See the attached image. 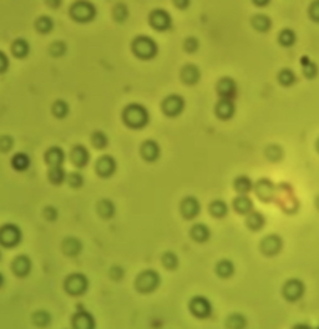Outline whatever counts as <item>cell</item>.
<instances>
[{
  "label": "cell",
  "mask_w": 319,
  "mask_h": 329,
  "mask_svg": "<svg viewBox=\"0 0 319 329\" xmlns=\"http://www.w3.org/2000/svg\"><path fill=\"white\" fill-rule=\"evenodd\" d=\"M317 207L319 208V197L317 198Z\"/></svg>",
  "instance_id": "cell-55"
},
{
  "label": "cell",
  "mask_w": 319,
  "mask_h": 329,
  "mask_svg": "<svg viewBox=\"0 0 319 329\" xmlns=\"http://www.w3.org/2000/svg\"><path fill=\"white\" fill-rule=\"evenodd\" d=\"M247 227L252 231H259L263 229L264 224H266V220H264L263 214L259 213V212H251L247 216Z\"/></svg>",
  "instance_id": "cell-27"
},
{
  "label": "cell",
  "mask_w": 319,
  "mask_h": 329,
  "mask_svg": "<svg viewBox=\"0 0 319 329\" xmlns=\"http://www.w3.org/2000/svg\"><path fill=\"white\" fill-rule=\"evenodd\" d=\"M308 13H309V17L313 22L319 23V2H313L310 4Z\"/></svg>",
  "instance_id": "cell-49"
},
{
  "label": "cell",
  "mask_w": 319,
  "mask_h": 329,
  "mask_svg": "<svg viewBox=\"0 0 319 329\" xmlns=\"http://www.w3.org/2000/svg\"><path fill=\"white\" fill-rule=\"evenodd\" d=\"M3 284H4V277H3V274L0 273V287H2Z\"/></svg>",
  "instance_id": "cell-53"
},
{
  "label": "cell",
  "mask_w": 319,
  "mask_h": 329,
  "mask_svg": "<svg viewBox=\"0 0 319 329\" xmlns=\"http://www.w3.org/2000/svg\"><path fill=\"white\" fill-rule=\"evenodd\" d=\"M97 212L103 218H111L115 214V204L110 199H102L98 202Z\"/></svg>",
  "instance_id": "cell-29"
},
{
  "label": "cell",
  "mask_w": 319,
  "mask_h": 329,
  "mask_svg": "<svg viewBox=\"0 0 319 329\" xmlns=\"http://www.w3.org/2000/svg\"><path fill=\"white\" fill-rule=\"evenodd\" d=\"M217 92L220 94L221 99L232 100V97L237 92V85H236L235 80L231 77H222L217 84Z\"/></svg>",
  "instance_id": "cell-14"
},
{
  "label": "cell",
  "mask_w": 319,
  "mask_h": 329,
  "mask_svg": "<svg viewBox=\"0 0 319 329\" xmlns=\"http://www.w3.org/2000/svg\"><path fill=\"white\" fill-rule=\"evenodd\" d=\"M266 154L269 160H272V161H278V160L282 159L283 152H282V149L278 145H271L269 147H267Z\"/></svg>",
  "instance_id": "cell-42"
},
{
  "label": "cell",
  "mask_w": 319,
  "mask_h": 329,
  "mask_svg": "<svg viewBox=\"0 0 319 329\" xmlns=\"http://www.w3.org/2000/svg\"><path fill=\"white\" fill-rule=\"evenodd\" d=\"M71 15L75 20L80 23L91 22L96 15V9L91 3L79 2L71 7Z\"/></svg>",
  "instance_id": "cell-6"
},
{
  "label": "cell",
  "mask_w": 319,
  "mask_h": 329,
  "mask_svg": "<svg viewBox=\"0 0 319 329\" xmlns=\"http://www.w3.org/2000/svg\"><path fill=\"white\" fill-rule=\"evenodd\" d=\"M132 51L135 55L144 60H150L155 58L157 54V45L155 40H152L150 36L141 35L137 36L132 43Z\"/></svg>",
  "instance_id": "cell-2"
},
{
  "label": "cell",
  "mask_w": 319,
  "mask_h": 329,
  "mask_svg": "<svg viewBox=\"0 0 319 329\" xmlns=\"http://www.w3.org/2000/svg\"><path fill=\"white\" fill-rule=\"evenodd\" d=\"M295 39V33L292 29H283L278 35V41L282 46H292Z\"/></svg>",
  "instance_id": "cell-37"
},
{
  "label": "cell",
  "mask_w": 319,
  "mask_h": 329,
  "mask_svg": "<svg viewBox=\"0 0 319 329\" xmlns=\"http://www.w3.org/2000/svg\"><path fill=\"white\" fill-rule=\"evenodd\" d=\"M297 77H295V74L290 69H282L281 71L278 72V81L281 82L283 86H292L295 82Z\"/></svg>",
  "instance_id": "cell-35"
},
{
  "label": "cell",
  "mask_w": 319,
  "mask_h": 329,
  "mask_svg": "<svg viewBox=\"0 0 319 329\" xmlns=\"http://www.w3.org/2000/svg\"><path fill=\"white\" fill-rule=\"evenodd\" d=\"M44 214H45V217L49 221H54V220L58 217V211H56L54 207H46L45 211H44Z\"/></svg>",
  "instance_id": "cell-52"
},
{
  "label": "cell",
  "mask_w": 319,
  "mask_h": 329,
  "mask_svg": "<svg viewBox=\"0 0 319 329\" xmlns=\"http://www.w3.org/2000/svg\"><path fill=\"white\" fill-rule=\"evenodd\" d=\"M185 108V100L180 95H170L162 102V110L167 116H177Z\"/></svg>",
  "instance_id": "cell-9"
},
{
  "label": "cell",
  "mask_w": 319,
  "mask_h": 329,
  "mask_svg": "<svg viewBox=\"0 0 319 329\" xmlns=\"http://www.w3.org/2000/svg\"><path fill=\"white\" fill-rule=\"evenodd\" d=\"M283 296L288 302H297L304 294V284L297 278H292L283 286Z\"/></svg>",
  "instance_id": "cell-8"
},
{
  "label": "cell",
  "mask_w": 319,
  "mask_h": 329,
  "mask_svg": "<svg viewBox=\"0 0 319 329\" xmlns=\"http://www.w3.org/2000/svg\"><path fill=\"white\" fill-rule=\"evenodd\" d=\"M12 164L15 170L24 171L29 168L30 159L27 154H22V152H19V154H17L14 157H13Z\"/></svg>",
  "instance_id": "cell-34"
},
{
  "label": "cell",
  "mask_w": 319,
  "mask_h": 329,
  "mask_svg": "<svg viewBox=\"0 0 319 329\" xmlns=\"http://www.w3.org/2000/svg\"><path fill=\"white\" fill-rule=\"evenodd\" d=\"M209 212H211L214 217L222 218V217H225L226 214H227L228 207L225 201H222V199H216V201H214L209 204Z\"/></svg>",
  "instance_id": "cell-32"
},
{
  "label": "cell",
  "mask_w": 319,
  "mask_h": 329,
  "mask_svg": "<svg viewBox=\"0 0 319 329\" xmlns=\"http://www.w3.org/2000/svg\"><path fill=\"white\" fill-rule=\"evenodd\" d=\"M114 14H115V19L118 22H124L128 18V8L124 4H119L114 10Z\"/></svg>",
  "instance_id": "cell-46"
},
{
  "label": "cell",
  "mask_w": 319,
  "mask_h": 329,
  "mask_svg": "<svg viewBox=\"0 0 319 329\" xmlns=\"http://www.w3.org/2000/svg\"><path fill=\"white\" fill-rule=\"evenodd\" d=\"M255 190L258 198H261L262 201L268 202L271 201L274 196L273 183H272L269 180H267V178H262V180H259L258 182H257Z\"/></svg>",
  "instance_id": "cell-15"
},
{
  "label": "cell",
  "mask_w": 319,
  "mask_h": 329,
  "mask_svg": "<svg viewBox=\"0 0 319 329\" xmlns=\"http://www.w3.org/2000/svg\"><path fill=\"white\" fill-rule=\"evenodd\" d=\"M72 324L75 328L79 329H91L95 327V320L90 313L85 312H77L72 318Z\"/></svg>",
  "instance_id": "cell-19"
},
{
  "label": "cell",
  "mask_w": 319,
  "mask_h": 329,
  "mask_svg": "<svg viewBox=\"0 0 319 329\" xmlns=\"http://www.w3.org/2000/svg\"><path fill=\"white\" fill-rule=\"evenodd\" d=\"M67 182L71 187H80L84 183V177L81 176V173L72 172L67 176Z\"/></svg>",
  "instance_id": "cell-44"
},
{
  "label": "cell",
  "mask_w": 319,
  "mask_h": 329,
  "mask_svg": "<svg viewBox=\"0 0 319 329\" xmlns=\"http://www.w3.org/2000/svg\"><path fill=\"white\" fill-rule=\"evenodd\" d=\"M45 160L50 167H54V166H63L65 161V154L60 147H51V149H49V151L46 152Z\"/></svg>",
  "instance_id": "cell-23"
},
{
  "label": "cell",
  "mask_w": 319,
  "mask_h": 329,
  "mask_svg": "<svg viewBox=\"0 0 319 329\" xmlns=\"http://www.w3.org/2000/svg\"><path fill=\"white\" fill-rule=\"evenodd\" d=\"M161 278L156 271L152 269H147V271L142 272L136 279V287L142 293H151L159 287Z\"/></svg>",
  "instance_id": "cell-3"
},
{
  "label": "cell",
  "mask_w": 319,
  "mask_h": 329,
  "mask_svg": "<svg viewBox=\"0 0 319 329\" xmlns=\"http://www.w3.org/2000/svg\"><path fill=\"white\" fill-rule=\"evenodd\" d=\"M300 63H302V69H303V74L307 79H314L315 76L318 75V66L315 65L314 63L310 61V59L308 56H303L300 59Z\"/></svg>",
  "instance_id": "cell-30"
},
{
  "label": "cell",
  "mask_w": 319,
  "mask_h": 329,
  "mask_svg": "<svg viewBox=\"0 0 319 329\" xmlns=\"http://www.w3.org/2000/svg\"><path fill=\"white\" fill-rule=\"evenodd\" d=\"M317 150H318V152H319V139H318V141H317Z\"/></svg>",
  "instance_id": "cell-54"
},
{
  "label": "cell",
  "mask_w": 319,
  "mask_h": 329,
  "mask_svg": "<svg viewBox=\"0 0 319 329\" xmlns=\"http://www.w3.org/2000/svg\"><path fill=\"white\" fill-rule=\"evenodd\" d=\"M251 24L255 28L257 32L267 33L272 28V20L264 14H256L251 19Z\"/></svg>",
  "instance_id": "cell-24"
},
{
  "label": "cell",
  "mask_w": 319,
  "mask_h": 329,
  "mask_svg": "<svg viewBox=\"0 0 319 329\" xmlns=\"http://www.w3.org/2000/svg\"><path fill=\"white\" fill-rule=\"evenodd\" d=\"M53 113L56 118L63 119L69 114V105L63 100H58L53 106Z\"/></svg>",
  "instance_id": "cell-39"
},
{
  "label": "cell",
  "mask_w": 319,
  "mask_h": 329,
  "mask_svg": "<svg viewBox=\"0 0 319 329\" xmlns=\"http://www.w3.org/2000/svg\"><path fill=\"white\" fill-rule=\"evenodd\" d=\"M22 241V231L17 225L8 224L0 229V245L4 247H15Z\"/></svg>",
  "instance_id": "cell-4"
},
{
  "label": "cell",
  "mask_w": 319,
  "mask_h": 329,
  "mask_svg": "<svg viewBox=\"0 0 319 329\" xmlns=\"http://www.w3.org/2000/svg\"><path fill=\"white\" fill-rule=\"evenodd\" d=\"M150 23L155 29L163 32V30L170 29L171 24H172V19H171L170 14L167 12L162 9H157L150 15Z\"/></svg>",
  "instance_id": "cell-11"
},
{
  "label": "cell",
  "mask_w": 319,
  "mask_h": 329,
  "mask_svg": "<svg viewBox=\"0 0 319 329\" xmlns=\"http://www.w3.org/2000/svg\"><path fill=\"white\" fill-rule=\"evenodd\" d=\"M49 180L55 185H60L66 180V173H65L63 166H54L49 170Z\"/></svg>",
  "instance_id": "cell-33"
},
{
  "label": "cell",
  "mask_w": 319,
  "mask_h": 329,
  "mask_svg": "<svg viewBox=\"0 0 319 329\" xmlns=\"http://www.w3.org/2000/svg\"><path fill=\"white\" fill-rule=\"evenodd\" d=\"M90 160V154L87 149L82 145H76L72 149L71 152V161L76 167H85Z\"/></svg>",
  "instance_id": "cell-16"
},
{
  "label": "cell",
  "mask_w": 319,
  "mask_h": 329,
  "mask_svg": "<svg viewBox=\"0 0 319 329\" xmlns=\"http://www.w3.org/2000/svg\"><path fill=\"white\" fill-rule=\"evenodd\" d=\"M8 67H9V58L7 56V54L0 51V74L7 71Z\"/></svg>",
  "instance_id": "cell-51"
},
{
  "label": "cell",
  "mask_w": 319,
  "mask_h": 329,
  "mask_svg": "<svg viewBox=\"0 0 319 329\" xmlns=\"http://www.w3.org/2000/svg\"><path fill=\"white\" fill-rule=\"evenodd\" d=\"M163 266L168 269H175L178 266V258L175 253L172 252H166L162 257Z\"/></svg>",
  "instance_id": "cell-40"
},
{
  "label": "cell",
  "mask_w": 319,
  "mask_h": 329,
  "mask_svg": "<svg viewBox=\"0 0 319 329\" xmlns=\"http://www.w3.org/2000/svg\"><path fill=\"white\" fill-rule=\"evenodd\" d=\"M81 242L77 238L69 237L64 241L63 250L67 256H77L81 251Z\"/></svg>",
  "instance_id": "cell-28"
},
{
  "label": "cell",
  "mask_w": 319,
  "mask_h": 329,
  "mask_svg": "<svg viewBox=\"0 0 319 329\" xmlns=\"http://www.w3.org/2000/svg\"><path fill=\"white\" fill-rule=\"evenodd\" d=\"M227 325L231 328H243L246 325V318L242 314H232L227 320Z\"/></svg>",
  "instance_id": "cell-41"
},
{
  "label": "cell",
  "mask_w": 319,
  "mask_h": 329,
  "mask_svg": "<svg viewBox=\"0 0 319 329\" xmlns=\"http://www.w3.org/2000/svg\"><path fill=\"white\" fill-rule=\"evenodd\" d=\"M34 322L38 325L43 327V325H48L50 323V317L46 312H38L34 315Z\"/></svg>",
  "instance_id": "cell-45"
},
{
  "label": "cell",
  "mask_w": 319,
  "mask_h": 329,
  "mask_svg": "<svg viewBox=\"0 0 319 329\" xmlns=\"http://www.w3.org/2000/svg\"><path fill=\"white\" fill-rule=\"evenodd\" d=\"M233 208L237 213L248 214L252 212L253 202L247 195H238L233 201Z\"/></svg>",
  "instance_id": "cell-21"
},
{
  "label": "cell",
  "mask_w": 319,
  "mask_h": 329,
  "mask_svg": "<svg viewBox=\"0 0 319 329\" xmlns=\"http://www.w3.org/2000/svg\"><path fill=\"white\" fill-rule=\"evenodd\" d=\"M253 187L252 180L250 177L245 175L238 176L237 178L235 180V190L237 191L240 195H247Z\"/></svg>",
  "instance_id": "cell-26"
},
{
  "label": "cell",
  "mask_w": 319,
  "mask_h": 329,
  "mask_svg": "<svg viewBox=\"0 0 319 329\" xmlns=\"http://www.w3.org/2000/svg\"><path fill=\"white\" fill-rule=\"evenodd\" d=\"M216 272L221 278H230L233 273H235V266L231 261L222 260L217 263Z\"/></svg>",
  "instance_id": "cell-31"
},
{
  "label": "cell",
  "mask_w": 319,
  "mask_h": 329,
  "mask_svg": "<svg viewBox=\"0 0 319 329\" xmlns=\"http://www.w3.org/2000/svg\"><path fill=\"white\" fill-rule=\"evenodd\" d=\"M199 211H201V206H199L198 199L196 197L188 196L182 201L181 203V213L186 220H192L194 217L198 216Z\"/></svg>",
  "instance_id": "cell-13"
},
{
  "label": "cell",
  "mask_w": 319,
  "mask_h": 329,
  "mask_svg": "<svg viewBox=\"0 0 319 329\" xmlns=\"http://www.w3.org/2000/svg\"><path fill=\"white\" fill-rule=\"evenodd\" d=\"M29 44H28V41L23 40V39L17 40L14 43V45H13V53H14L15 56H18V58H25V56L29 54Z\"/></svg>",
  "instance_id": "cell-36"
},
{
  "label": "cell",
  "mask_w": 319,
  "mask_h": 329,
  "mask_svg": "<svg viewBox=\"0 0 319 329\" xmlns=\"http://www.w3.org/2000/svg\"><path fill=\"white\" fill-rule=\"evenodd\" d=\"M216 115L219 116L221 120H230L233 115H235V105H233L232 100L230 99H221L216 105Z\"/></svg>",
  "instance_id": "cell-17"
},
{
  "label": "cell",
  "mask_w": 319,
  "mask_h": 329,
  "mask_svg": "<svg viewBox=\"0 0 319 329\" xmlns=\"http://www.w3.org/2000/svg\"><path fill=\"white\" fill-rule=\"evenodd\" d=\"M92 144L97 149H105L108 146V136H106V134L101 131L94 132V135H92Z\"/></svg>",
  "instance_id": "cell-43"
},
{
  "label": "cell",
  "mask_w": 319,
  "mask_h": 329,
  "mask_svg": "<svg viewBox=\"0 0 319 329\" xmlns=\"http://www.w3.org/2000/svg\"><path fill=\"white\" fill-rule=\"evenodd\" d=\"M199 46V43L198 40H197L196 38H187L185 41V49L186 51H188V53H194V51L198 49Z\"/></svg>",
  "instance_id": "cell-48"
},
{
  "label": "cell",
  "mask_w": 319,
  "mask_h": 329,
  "mask_svg": "<svg viewBox=\"0 0 319 329\" xmlns=\"http://www.w3.org/2000/svg\"><path fill=\"white\" fill-rule=\"evenodd\" d=\"M13 146V139L9 135L0 137V150L2 151H9Z\"/></svg>",
  "instance_id": "cell-50"
},
{
  "label": "cell",
  "mask_w": 319,
  "mask_h": 329,
  "mask_svg": "<svg viewBox=\"0 0 319 329\" xmlns=\"http://www.w3.org/2000/svg\"><path fill=\"white\" fill-rule=\"evenodd\" d=\"M13 271L19 277H25L32 271V261L28 256H19L13 262Z\"/></svg>",
  "instance_id": "cell-20"
},
{
  "label": "cell",
  "mask_w": 319,
  "mask_h": 329,
  "mask_svg": "<svg viewBox=\"0 0 319 329\" xmlns=\"http://www.w3.org/2000/svg\"><path fill=\"white\" fill-rule=\"evenodd\" d=\"M181 77H182V81L187 85H194L201 77V72L196 65L188 64V65L183 66L182 71H181Z\"/></svg>",
  "instance_id": "cell-22"
},
{
  "label": "cell",
  "mask_w": 319,
  "mask_h": 329,
  "mask_svg": "<svg viewBox=\"0 0 319 329\" xmlns=\"http://www.w3.org/2000/svg\"><path fill=\"white\" fill-rule=\"evenodd\" d=\"M66 51V45L61 41H58V43H54L50 48V53L53 54V56H63Z\"/></svg>",
  "instance_id": "cell-47"
},
{
  "label": "cell",
  "mask_w": 319,
  "mask_h": 329,
  "mask_svg": "<svg viewBox=\"0 0 319 329\" xmlns=\"http://www.w3.org/2000/svg\"><path fill=\"white\" fill-rule=\"evenodd\" d=\"M87 287H89V281L81 273L71 274L65 282V289L71 296H81L87 291Z\"/></svg>",
  "instance_id": "cell-5"
},
{
  "label": "cell",
  "mask_w": 319,
  "mask_h": 329,
  "mask_svg": "<svg viewBox=\"0 0 319 329\" xmlns=\"http://www.w3.org/2000/svg\"><path fill=\"white\" fill-rule=\"evenodd\" d=\"M191 237L193 238L197 242H206L207 240L211 236V232H209V229L203 224H197L194 225L191 229Z\"/></svg>",
  "instance_id": "cell-25"
},
{
  "label": "cell",
  "mask_w": 319,
  "mask_h": 329,
  "mask_svg": "<svg viewBox=\"0 0 319 329\" xmlns=\"http://www.w3.org/2000/svg\"><path fill=\"white\" fill-rule=\"evenodd\" d=\"M96 171L101 177H110L116 171V161L114 157L105 155L101 156L96 162Z\"/></svg>",
  "instance_id": "cell-12"
},
{
  "label": "cell",
  "mask_w": 319,
  "mask_h": 329,
  "mask_svg": "<svg viewBox=\"0 0 319 329\" xmlns=\"http://www.w3.org/2000/svg\"><path fill=\"white\" fill-rule=\"evenodd\" d=\"M54 23L51 20V18L49 17H41L39 18L38 22H36V29L43 34H48L53 30Z\"/></svg>",
  "instance_id": "cell-38"
},
{
  "label": "cell",
  "mask_w": 319,
  "mask_h": 329,
  "mask_svg": "<svg viewBox=\"0 0 319 329\" xmlns=\"http://www.w3.org/2000/svg\"><path fill=\"white\" fill-rule=\"evenodd\" d=\"M0 258H2V252H0Z\"/></svg>",
  "instance_id": "cell-56"
},
{
  "label": "cell",
  "mask_w": 319,
  "mask_h": 329,
  "mask_svg": "<svg viewBox=\"0 0 319 329\" xmlns=\"http://www.w3.org/2000/svg\"><path fill=\"white\" fill-rule=\"evenodd\" d=\"M141 154L142 156H144V159L147 160V161L150 162L156 161L161 154L160 146L157 145V142L152 141V140H149V141L144 142V145H142Z\"/></svg>",
  "instance_id": "cell-18"
},
{
  "label": "cell",
  "mask_w": 319,
  "mask_h": 329,
  "mask_svg": "<svg viewBox=\"0 0 319 329\" xmlns=\"http://www.w3.org/2000/svg\"><path fill=\"white\" fill-rule=\"evenodd\" d=\"M282 238L277 235H269L261 242V251L266 256H276L282 250Z\"/></svg>",
  "instance_id": "cell-10"
},
{
  "label": "cell",
  "mask_w": 319,
  "mask_h": 329,
  "mask_svg": "<svg viewBox=\"0 0 319 329\" xmlns=\"http://www.w3.org/2000/svg\"><path fill=\"white\" fill-rule=\"evenodd\" d=\"M150 115L145 106L131 103L124 110V121L129 128L142 129L149 124Z\"/></svg>",
  "instance_id": "cell-1"
},
{
  "label": "cell",
  "mask_w": 319,
  "mask_h": 329,
  "mask_svg": "<svg viewBox=\"0 0 319 329\" xmlns=\"http://www.w3.org/2000/svg\"><path fill=\"white\" fill-rule=\"evenodd\" d=\"M190 310L194 317L203 319V318H207L211 315L212 313L211 302H209L207 298L202 296L193 297L190 302Z\"/></svg>",
  "instance_id": "cell-7"
}]
</instances>
